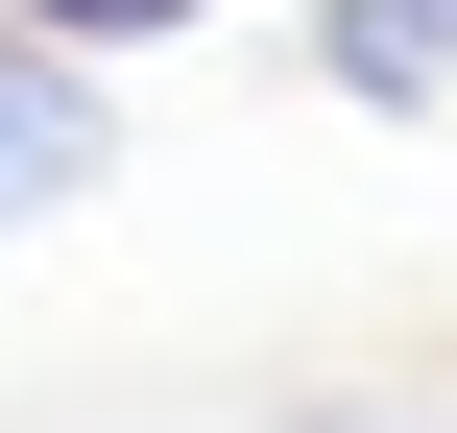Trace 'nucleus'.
I'll return each instance as SVG.
<instances>
[{"label": "nucleus", "mask_w": 457, "mask_h": 433, "mask_svg": "<svg viewBox=\"0 0 457 433\" xmlns=\"http://www.w3.org/2000/svg\"><path fill=\"white\" fill-rule=\"evenodd\" d=\"M120 169V48H48V24H0V241L48 217V193H96Z\"/></svg>", "instance_id": "1"}, {"label": "nucleus", "mask_w": 457, "mask_h": 433, "mask_svg": "<svg viewBox=\"0 0 457 433\" xmlns=\"http://www.w3.org/2000/svg\"><path fill=\"white\" fill-rule=\"evenodd\" d=\"M313 72H337L361 121H434L457 96V0H313Z\"/></svg>", "instance_id": "2"}]
</instances>
